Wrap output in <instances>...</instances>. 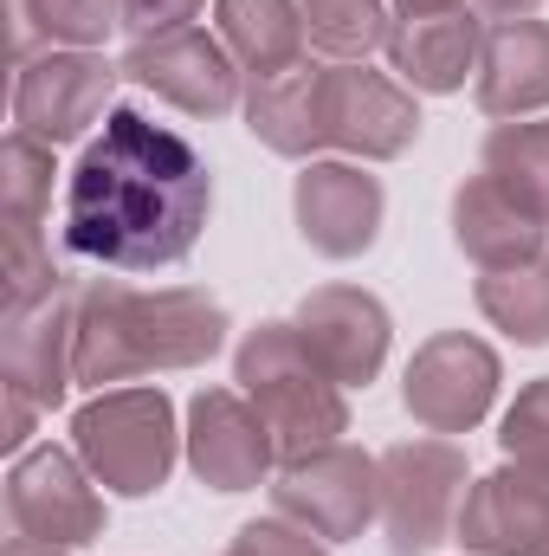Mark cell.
Here are the masks:
<instances>
[{
  "instance_id": "cell-21",
  "label": "cell",
  "mask_w": 549,
  "mask_h": 556,
  "mask_svg": "<svg viewBox=\"0 0 549 556\" xmlns=\"http://www.w3.org/2000/svg\"><path fill=\"white\" fill-rule=\"evenodd\" d=\"M214 33L246 78H278L304 65V0H214Z\"/></svg>"
},
{
  "instance_id": "cell-1",
  "label": "cell",
  "mask_w": 549,
  "mask_h": 556,
  "mask_svg": "<svg viewBox=\"0 0 549 556\" xmlns=\"http://www.w3.org/2000/svg\"><path fill=\"white\" fill-rule=\"evenodd\" d=\"M214 214V175L201 149L117 104L85 142L65 181V247L104 273L181 266Z\"/></svg>"
},
{
  "instance_id": "cell-10",
  "label": "cell",
  "mask_w": 549,
  "mask_h": 556,
  "mask_svg": "<svg viewBox=\"0 0 549 556\" xmlns=\"http://www.w3.org/2000/svg\"><path fill=\"white\" fill-rule=\"evenodd\" d=\"M124 78H137L142 91H155L181 117H227V111L246 104V72L233 65V52L220 46V33H201V26L130 39Z\"/></svg>"
},
{
  "instance_id": "cell-32",
  "label": "cell",
  "mask_w": 549,
  "mask_h": 556,
  "mask_svg": "<svg viewBox=\"0 0 549 556\" xmlns=\"http://www.w3.org/2000/svg\"><path fill=\"white\" fill-rule=\"evenodd\" d=\"M0 402H7V420H0V446H7L13 459H20V453H26V440H33V420L46 415V408H39L33 395L7 389V382H0Z\"/></svg>"
},
{
  "instance_id": "cell-34",
  "label": "cell",
  "mask_w": 549,
  "mask_h": 556,
  "mask_svg": "<svg viewBox=\"0 0 549 556\" xmlns=\"http://www.w3.org/2000/svg\"><path fill=\"white\" fill-rule=\"evenodd\" d=\"M395 7H401V20H413V13H452L465 0H395Z\"/></svg>"
},
{
  "instance_id": "cell-29",
  "label": "cell",
  "mask_w": 549,
  "mask_h": 556,
  "mask_svg": "<svg viewBox=\"0 0 549 556\" xmlns=\"http://www.w3.org/2000/svg\"><path fill=\"white\" fill-rule=\"evenodd\" d=\"M227 556H330V544L317 538V531H304L297 518H253V525H240V538L227 544Z\"/></svg>"
},
{
  "instance_id": "cell-17",
  "label": "cell",
  "mask_w": 549,
  "mask_h": 556,
  "mask_svg": "<svg viewBox=\"0 0 549 556\" xmlns=\"http://www.w3.org/2000/svg\"><path fill=\"white\" fill-rule=\"evenodd\" d=\"M478 52H485V26H478L472 7L413 13V20H395V33H388L395 78L408 91H426V98L465 91V78H478Z\"/></svg>"
},
{
  "instance_id": "cell-26",
  "label": "cell",
  "mask_w": 549,
  "mask_h": 556,
  "mask_svg": "<svg viewBox=\"0 0 549 556\" xmlns=\"http://www.w3.org/2000/svg\"><path fill=\"white\" fill-rule=\"evenodd\" d=\"M39 26H46L52 46L98 52L124 26V0H39Z\"/></svg>"
},
{
  "instance_id": "cell-20",
  "label": "cell",
  "mask_w": 549,
  "mask_h": 556,
  "mask_svg": "<svg viewBox=\"0 0 549 556\" xmlns=\"http://www.w3.org/2000/svg\"><path fill=\"white\" fill-rule=\"evenodd\" d=\"M246 130L266 142L272 155L291 162H317V149H330V124H323V65H291L278 78H253L246 91Z\"/></svg>"
},
{
  "instance_id": "cell-6",
  "label": "cell",
  "mask_w": 549,
  "mask_h": 556,
  "mask_svg": "<svg viewBox=\"0 0 549 556\" xmlns=\"http://www.w3.org/2000/svg\"><path fill=\"white\" fill-rule=\"evenodd\" d=\"M272 511L297 518L323 544H349L382 518V459L362 446H317L304 459H284L272 472Z\"/></svg>"
},
{
  "instance_id": "cell-18",
  "label": "cell",
  "mask_w": 549,
  "mask_h": 556,
  "mask_svg": "<svg viewBox=\"0 0 549 556\" xmlns=\"http://www.w3.org/2000/svg\"><path fill=\"white\" fill-rule=\"evenodd\" d=\"M472 98L498 124L549 111V20H491Z\"/></svg>"
},
{
  "instance_id": "cell-9",
  "label": "cell",
  "mask_w": 549,
  "mask_h": 556,
  "mask_svg": "<svg viewBox=\"0 0 549 556\" xmlns=\"http://www.w3.org/2000/svg\"><path fill=\"white\" fill-rule=\"evenodd\" d=\"M498 382H505V363L485 337L439 330L413 350L408 376H401V402H408L413 427H426V433H472L491 415Z\"/></svg>"
},
{
  "instance_id": "cell-33",
  "label": "cell",
  "mask_w": 549,
  "mask_h": 556,
  "mask_svg": "<svg viewBox=\"0 0 549 556\" xmlns=\"http://www.w3.org/2000/svg\"><path fill=\"white\" fill-rule=\"evenodd\" d=\"M472 7H478L485 20H531L544 0H472Z\"/></svg>"
},
{
  "instance_id": "cell-31",
  "label": "cell",
  "mask_w": 549,
  "mask_h": 556,
  "mask_svg": "<svg viewBox=\"0 0 549 556\" xmlns=\"http://www.w3.org/2000/svg\"><path fill=\"white\" fill-rule=\"evenodd\" d=\"M39 46H52L46 26H39V0H7V52H13V65H33Z\"/></svg>"
},
{
  "instance_id": "cell-27",
  "label": "cell",
  "mask_w": 549,
  "mask_h": 556,
  "mask_svg": "<svg viewBox=\"0 0 549 556\" xmlns=\"http://www.w3.org/2000/svg\"><path fill=\"white\" fill-rule=\"evenodd\" d=\"M59 285H65V273L52 266L46 233L39 227H7V304H33Z\"/></svg>"
},
{
  "instance_id": "cell-24",
  "label": "cell",
  "mask_w": 549,
  "mask_h": 556,
  "mask_svg": "<svg viewBox=\"0 0 549 556\" xmlns=\"http://www.w3.org/2000/svg\"><path fill=\"white\" fill-rule=\"evenodd\" d=\"M304 33L330 65H362L369 52H388V0H304Z\"/></svg>"
},
{
  "instance_id": "cell-16",
  "label": "cell",
  "mask_w": 549,
  "mask_h": 556,
  "mask_svg": "<svg viewBox=\"0 0 549 556\" xmlns=\"http://www.w3.org/2000/svg\"><path fill=\"white\" fill-rule=\"evenodd\" d=\"M78 291H46L33 304H7L0 324V382L33 395L39 408H59L78 382Z\"/></svg>"
},
{
  "instance_id": "cell-19",
  "label": "cell",
  "mask_w": 549,
  "mask_h": 556,
  "mask_svg": "<svg viewBox=\"0 0 549 556\" xmlns=\"http://www.w3.org/2000/svg\"><path fill=\"white\" fill-rule=\"evenodd\" d=\"M452 240L478 273H505V266L549 253V227L531 220L491 175H465L452 188Z\"/></svg>"
},
{
  "instance_id": "cell-23",
  "label": "cell",
  "mask_w": 549,
  "mask_h": 556,
  "mask_svg": "<svg viewBox=\"0 0 549 556\" xmlns=\"http://www.w3.org/2000/svg\"><path fill=\"white\" fill-rule=\"evenodd\" d=\"M478 175H491L531 220L549 227V124L544 117H518V124H498L485 137L478 155Z\"/></svg>"
},
{
  "instance_id": "cell-4",
  "label": "cell",
  "mask_w": 549,
  "mask_h": 556,
  "mask_svg": "<svg viewBox=\"0 0 549 556\" xmlns=\"http://www.w3.org/2000/svg\"><path fill=\"white\" fill-rule=\"evenodd\" d=\"M72 453L111 498H149L168 485L181 446L175 402L162 389H104L72 415Z\"/></svg>"
},
{
  "instance_id": "cell-30",
  "label": "cell",
  "mask_w": 549,
  "mask_h": 556,
  "mask_svg": "<svg viewBox=\"0 0 549 556\" xmlns=\"http://www.w3.org/2000/svg\"><path fill=\"white\" fill-rule=\"evenodd\" d=\"M207 0H124V26L137 39H155V33H175V26H194Z\"/></svg>"
},
{
  "instance_id": "cell-25",
  "label": "cell",
  "mask_w": 549,
  "mask_h": 556,
  "mask_svg": "<svg viewBox=\"0 0 549 556\" xmlns=\"http://www.w3.org/2000/svg\"><path fill=\"white\" fill-rule=\"evenodd\" d=\"M52 142L26 137V130H13L7 149H0V214H7V227H39L46 220V207H52Z\"/></svg>"
},
{
  "instance_id": "cell-3",
  "label": "cell",
  "mask_w": 549,
  "mask_h": 556,
  "mask_svg": "<svg viewBox=\"0 0 549 556\" xmlns=\"http://www.w3.org/2000/svg\"><path fill=\"white\" fill-rule=\"evenodd\" d=\"M233 382H240V395L272 427L278 466L304 459L317 446H336L349 433L343 382L304 350L297 324H259V330H246L240 350H233Z\"/></svg>"
},
{
  "instance_id": "cell-15",
  "label": "cell",
  "mask_w": 549,
  "mask_h": 556,
  "mask_svg": "<svg viewBox=\"0 0 549 556\" xmlns=\"http://www.w3.org/2000/svg\"><path fill=\"white\" fill-rule=\"evenodd\" d=\"M297 337L304 350L343 382V389H369L388 363V343H395V324H388V304L362 285H317L304 291L297 304Z\"/></svg>"
},
{
  "instance_id": "cell-2",
  "label": "cell",
  "mask_w": 549,
  "mask_h": 556,
  "mask_svg": "<svg viewBox=\"0 0 549 556\" xmlns=\"http://www.w3.org/2000/svg\"><path fill=\"white\" fill-rule=\"evenodd\" d=\"M220 350H227V311L194 285H168V291H130L124 278L78 285L72 363H78V382L98 395L111 382H137L149 369H201Z\"/></svg>"
},
{
  "instance_id": "cell-11",
  "label": "cell",
  "mask_w": 549,
  "mask_h": 556,
  "mask_svg": "<svg viewBox=\"0 0 549 556\" xmlns=\"http://www.w3.org/2000/svg\"><path fill=\"white\" fill-rule=\"evenodd\" d=\"M291 220L317 260H362L375 253L388 220L382 175H369L362 162H304V175L291 181Z\"/></svg>"
},
{
  "instance_id": "cell-8",
  "label": "cell",
  "mask_w": 549,
  "mask_h": 556,
  "mask_svg": "<svg viewBox=\"0 0 549 556\" xmlns=\"http://www.w3.org/2000/svg\"><path fill=\"white\" fill-rule=\"evenodd\" d=\"M117 78L124 65H111L104 52H78V46H46L33 65H20L13 78V124L39 142H78L91 124H104L117 104Z\"/></svg>"
},
{
  "instance_id": "cell-5",
  "label": "cell",
  "mask_w": 549,
  "mask_h": 556,
  "mask_svg": "<svg viewBox=\"0 0 549 556\" xmlns=\"http://www.w3.org/2000/svg\"><path fill=\"white\" fill-rule=\"evenodd\" d=\"M472 466L452 440H401L382 453V531L395 556L439 551L459 525Z\"/></svg>"
},
{
  "instance_id": "cell-22",
  "label": "cell",
  "mask_w": 549,
  "mask_h": 556,
  "mask_svg": "<svg viewBox=\"0 0 549 556\" xmlns=\"http://www.w3.org/2000/svg\"><path fill=\"white\" fill-rule=\"evenodd\" d=\"M472 298H478V317L491 330H505L518 350L549 343V253L524 260V266H505V273H478Z\"/></svg>"
},
{
  "instance_id": "cell-14",
  "label": "cell",
  "mask_w": 549,
  "mask_h": 556,
  "mask_svg": "<svg viewBox=\"0 0 549 556\" xmlns=\"http://www.w3.org/2000/svg\"><path fill=\"white\" fill-rule=\"evenodd\" d=\"M323 124H330V149L356 162H395L420 142V104L388 72L323 65Z\"/></svg>"
},
{
  "instance_id": "cell-7",
  "label": "cell",
  "mask_w": 549,
  "mask_h": 556,
  "mask_svg": "<svg viewBox=\"0 0 549 556\" xmlns=\"http://www.w3.org/2000/svg\"><path fill=\"white\" fill-rule=\"evenodd\" d=\"M7 518H13V538L52 544V551H85V544L104 538L98 479L65 446H26L13 459V472H7Z\"/></svg>"
},
{
  "instance_id": "cell-12",
  "label": "cell",
  "mask_w": 549,
  "mask_h": 556,
  "mask_svg": "<svg viewBox=\"0 0 549 556\" xmlns=\"http://www.w3.org/2000/svg\"><path fill=\"white\" fill-rule=\"evenodd\" d=\"M188 466L207 492H259L278 472V440L266 415L240 395V389H201L188 402V427H181Z\"/></svg>"
},
{
  "instance_id": "cell-13",
  "label": "cell",
  "mask_w": 549,
  "mask_h": 556,
  "mask_svg": "<svg viewBox=\"0 0 549 556\" xmlns=\"http://www.w3.org/2000/svg\"><path fill=\"white\" fill-rule=\"evenodd\" d=\"M452 538L465 556H549V466L505 459L498 472L472 479Z\"/></svg>"
},
{
  "instance_id": "cell-35",
  "label": "cell",
  "mask_w": 549,
  "mask_h": 556,
  "mask_svg": "<svg viewBox=\"0 0 549 556\" xmlns=\"http://www.w3.org/2000/svg\"><path fill=\"white\" fill-rule=\"evenodd\" d=\"M0 556H72V551H52V544H33V538H13Z\"/></svg>"
},
{
  "instance_id": "cell-28",
  "label": "cell",
  "mask_w": 549,
  "mask_h": 556,
  "mask_svg": "<svg viewBox=\"0 0 549 556\" xmlns=\"http://www.w3.org/2000/svg\"><path fill=\"white\" fill-rule=\"evenodd\" d=\"M498 446H505V459H544L549 466V376L518 389V402L498 420Z\"/></svg>"
}]
</instances>
